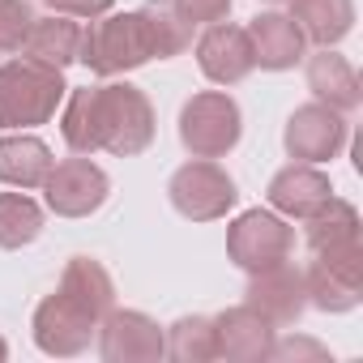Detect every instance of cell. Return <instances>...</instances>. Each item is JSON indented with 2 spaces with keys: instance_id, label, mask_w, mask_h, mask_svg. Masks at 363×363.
<instances>
[{
  "instance_id": "cell-14",
  "label": "cell",
  "mask_w": 363,
  "mask_h": 363,
  "mask_svg": "<svg viewBox=\"0 0 363 363\" xmlns=\"http://www.w3.org/2000/svg\"><path fill=\"white\" fill-rule=\"evenodd\" d=\"M274 346V325L252 312L248 303H235L214 316V354L227 363H261L269 359Z\"/></svg>"
},
{
  "instance_id": "cell-25",
  "label": "cell",
  "mask_w": 363,
  "mask_h": 363,
  "mask_svg": "<svg viewBox=\"0 0 363 363\" xmlns=\"http://www.w3.org/2000/svg\"><path fill=\"white\" fill-rule=\"evenodd\" d=\"M30 26H35L30 0H0V52H22Z\"/></svg>"
},
{
  "instance_id": "cell-1",
  "label": "cell",
  "mask_w": 363,
  "mask_h": 363,
  "mask_svg": "<svg viewBox=\"0 0 363 363\" xmlns=\"http://www.w3.org/2000/svg\"><path fill=\"white\" fill-rule=\"evenodd\" d=\"M60 137L73 154L107 150L116 158H137L154 141V107L133 82H103L69 90L60 103Z\"/></svg>"
},
{
  "instance_id": "cell-20",
  "label": "cell",
  "mask_w": 363,
  "mask_h": 363,
  "mask_svg": "<svg viewBox=\"0 0 363 363\" xmlns=\"http://www.w3.org/2000/svg\"><path fill=\"white\" fill-rule=\"evenodd\" d=\"M295 26L316 48H337L354 30V0H286Z\"/></svg>"
},
{
  "instance_id": "cell-28",
  "label": "cell",
  "mask_w": 363,
  "mask_h": 363,
  "mask_svg": "<svg viewBox=\"0 0 363 363\" xmlns=\"http://www.w3.org/2000/svg\"><path fill=\"white\" fill-rule=\"evenodd\" d=\"M52 5V13H69V18H103L116 0H43Z\"/></svg>"
},
{
  "instance_id": "cell-26",
  "label": "cell",
  "mask_w": 363,
  "mask_h": 363,
  "mask_svg": "<svg viewBox=\"0 0 363 363\" xmlns=\"http://www.w3.org/2000/svg\"><path fill=\"white\" fill-rule=\"evenodd\" d=\"M231 5H235V0H171L175 18L184 22L189 30H193V26H214V22H227Z\"/></svg>"
},
{
  "instance_id": "cell-5",
  "label": "cell",
  "mask_w": 363,
  "mask_h": 363,
  "mask_svg": "<svg viewBox=\"0 0 363 363\" xmlns=\"http://www.w3.org/2000/svg\"><path fill=\"white\" fill-rule=\"evenodd\" d=\"M167 197H171V206H175L179 218H189V223H214V218H227L235 210L240 189H235V179L214 158H193V162H184L171 175Z\"/></svg>"
},
{
  "instance_id": "cell-30",
  "label": "cell",
  "mask_w": 363,
  "mask_h": 363,
  "mask_svg": "<svg viewBox=\"0 0 363 363\" xmlns=\"http://www.w3.org/2000/svg\"><path fill=\"white\" fill-rule=\"evenodd\" d=\"M265 5H286V0H265Z\"/></svg>"
},
{
  "instance_id": "cell-19",
  "label": "cell",
  "mask_w": 363,
  "mask_h": 363,
  "mask_svg": "<svg viewBox=\"0 0 363 363\" xmlns=\"http://www.w3.org/2000/svg\"><path fill=\"white\" fill-rule=\"evenodd\" d=\"M77 48H82V26H77V18L52 13V18H35L30 35H26V43H22V56L65 73V69L77 60Z\"/></svg>"
},
{
  "instance_id": "cell-17",
  "label": "cell",
  "mask_w": 363,
  "mask_h": 363,
  "mask_svg": "<svg viewBox=\"0 0 363 363\" xmlns=\"http://www.w3.org/2000/svg\"><path fill=\"white\" fill-rule=\"evenodd\" d=\"M308 90L316 94V103H325L342 116L363 103V86H359L354 65L333 48H320L316 56H308Z\"/></svg>"
},
{
  "instance_id": "cell-11",
  "label": "cell",
  "mask_w": 363,
  "mask_h": 363,
  "mask_svg": "<svg viewBox=\"0 0 363 363\" xmlns=\"http://www.w3.org/2000/svg\"><path fill=\"white\" fill-rule=\"evenodd\" d=\"M99 354L107 363H158L167 354V333L137 308H111L99 320Z\"/></svg>"
},
{
  "instance_id": "cell-10",
  "label": "cell",
  "mask_w": 363,
  "mask_h": 363,
  "mask_svg": "<svg viewBox=\"0 0 363 363\" xmlns=\"http://www.w3.org/2000/svg\"><path fill=\"white\" fill-rule=\"evenodd\" d=\"M346 137H350L346 116L333 111V107H325V103H316V99L303 103V107H295L291 120H286V128H282L286 154L295 162H316V167L329 162V158H337L342 145H346Z\"/></svg>"
},
{
  "instance_id": "cell-16",
  "label": "cell",
  "mask_w": 363,
  "mask_h": 363,
  "mask_svg": "<svg viewBox=\"0 0 363 363\" xmlns=\"http://www.w3.org/2000/svg\"><path fill=\"white\" fill-rule=\"evenodd\" d=\"M244 30H248V43H252V60L269 73L295 69L308 56V39H303V30L295 26L291 13H257Z\"/></svg>"
},
{
  "instance_id": "cell-9",
  "label": "cell",
  "mask_w": 363,
  "mask_h": 363,
  "mask_svg": "<svg viewBox=\"0 0 363 363\" xmlns=\"http://www.w3.org/2000/svg\"><path fill=\"white\" fill-rule=\"evenodd\" d=\"M308 303L320 312H350L363 299V248L342 252H312V265L303 269Z\"/></svg>"
},
{
  "instance_id": "cell-27",
  "label": "cell",
  "mask_w": 363,
  "mask_h": 363,
  "mask_svg": "<svg viewBox=\"0 0 363 363\" xmlns=\"http://www.w3.org/2000/svg\"><path fill=\"white\" fill-rule=\"evenodd\" d=\"M325 354L329 350L320 342H308V337H286V342L274 337V346H269V359H325Z\"/></svg>"
},
{
  "instance_id": "cell-18",
  "label": "cell",
  "mask_w": 363,
  "mask_h": 363,
  "mask_svg": "<svg viewBox=\"0 0 363 363\" xmlns=\"http://www.w3.org/2000/svg\"><path fill=\"white\" fill-rule=\"evenodd\" d=\"M52 162H56V158H52L48 141L30 137L26 128L0 137V184L22 189V193H26V189H43Z\"/></svg>"
},
{
  "instance_id": "cell-15",
  "label": "cell",
  "mask_w": 363,
  "mask_h": 363,
  "mask_svg": "<svg viewBox=\"0 0 363 363\" xmlns=\"http://www.w3.org/2000/svg\"><path fill=\"white\" fill-rule=\"evenodd\" d=\"M329 197H333V184H329V175L316 162H291V167H282L269 179V189H265L269 210L282 214V218H299V223L308 214H316Z\"/></svg>"
},
{
  "instance_id": "cell-7",
  "label": "cell",
  "mask_w": 363,
  "mask_h": 363,
  "mask_svg": "<svg viewBox=\"0 0 363 363\" xmlns=\"http://www.w3.org/2000/svg\"><path fill=\"white\" fill-rule=\"evenodd\" d=\"M30 333H35V346L43 354H56V359H73L90 346V337L99 333V316L69 291H52L39 308H35V320H30Z\"/></svg>"
},
{
  "instance_id": "cell-6",
  "label": "cell",
  "mask_w": 363,
  "mask_h": 363,
  "mask_svg": "<svg viewBox=\"0 0 363 363\" xmlns=\"http://www.w3.org/2000/svg\"><path fill=\"white\" fill-rule=\"evenodd\" d=\"M295 252V227L274 214V210H244L231 227H227V257L244 269V274H261L274 269L282 261H291Z\"/></svg>"
},
{
  "instance_id": "cell-21",
  "label": "cell",
  "mask_w": 363,
  "mask_h": 363,
  "mask_svg": "<svg viewBox=\"0 0 363 363\" xmlns=\"http://www.w3.org/2000/svg\"><path fill=\"white\" fill-rule=\"evenodd\" d=\"M303 240L312 252H342V248H363L359 240V210L342 197H329L316 214L303 218Z\"/></svg>"
},
{
  "instance_id": "cell-12",
  "label": "cell",
  "mask_w": 363,
  "mask_h": 363,
  "mask_svg": "<svg viewBox=\"0 0 363 363\" xmlns=\"http://www.w3.org/2000/svg\"><path fill=\"white\" fill-rule=\"evenodd\" d=\"M248 291H244V303L252 312H261L274 329L282 325H295L308 308V286H303V269H295L291 261L274 265V269H261V274H248Z\"/></svg>"
},
{
  "instance_id": "cell-2",
  "label": "cell",
  "mask_w": 363,
  "mask_h": 363,
  "mask_svg": "<svg viewBox=\"0 0 363 363\" xmlns=\"http://www.w3.org/2000/svg\"><path fill=\"white\" fill-rule=\"evenodd\" d=\"M77 60L94 77H120V73H133V69L158 60V43H154L150 13L145 9H128V13L90 18V26L82 30Z\"/></svg>"
},
{
  "instance_id": "cell-22",
  "label": "cell",
  "mask_w": 363,
  "mask_h": 363,
  "mask_svg": "<svg viewBox=\"0 0 363 363\" xmlns=\"http://www.w3.org/2000/svg\"><path fill=\"white\" fill-rule=\"evenodd\" d=\"M60 291L77 295L99 320L116 308V282H111V274L103 269V261H94V257H73V261L65 265V274H60Z\"/></svg>"
},
{
  "instance_id": "cell-8",
  "label": "cell",
  "mask_w": 363,
  "mask_h": 363,
  "mask_svg": "<svg viewBox=\"0 0 363 363\" xmlns=\"http://www.w3.org/2000/svg\"><path fill=\"white\" fill-rule=\"evenodd\" d=\"M107 193H111V179L99 162H90V154L52 162L43 179V197L56 218H90L94 210H103Z\"/></svg>"
},
{
  "instance_id": "cell-13",
  "label": "cell",
  "mask_w": 363,
  "mask_h": 363,
  "mask_svg": "<svg viewBox=\"0 0 363 363\" xmlns=\"http://www.w3.org/2000/svg\"><path fill=\"white\" fill-rule=\"evenodd\" d=\"M197 65H201V73H206L214 86H240V82L257 69L248 30H244V26H231V22L206 26V35L197 39Z\"/></svg>"
},
{
  "instance_id": "cell-29",
  "label": "cell",
  "mask_w": 363,
  "mask_h": 363,
  "mask_svg": "<svg viewBox=\"0 0 363 363\" xmlns=\"http://www.w3.org/2000/svg\"><path fill=\"white\" fill-rule=\"evenodd\" d=\"M0 359H9V342L5 337H0Z\"/></svg>"
},
{
  "instance_id": "cell-3",
  "label": "cell",
  "mask_w": 363,
  "mask_h": 363,
  "mask_svg": "<svg viewBox=\"0 0 363 363\" xmlns=\"http://www.w3.org/2000/svg\"><path fill=\"white\" fill-rule=\"evenodd\" d=\"M69 86L60 69H48L39 60H5L0 65V128L5 133H22V128H39L48 124L60 103H65Z\"/></svg>"
},
{
  "instance_id": "cell-24",
  "label": "cell",
  "mask_w": 363,
  "mask_h": 363,
  "mask_svg": "<svg viewBox=\"0 0 363 363\" xmlns=\"http://www.w3.org/2000/svg\"><path fill=\"white\" fill-rule=\"evenodd\" d=\"M167 354L179 363H210L214 354V316H179L167 329Z\"/></svg>"
},
{
  "instance_id": "cell-4",
  "label": "cell",
  "mask_w": 363,
  "mask_h": 363,
  "mask_svg": "<svg viewBox=\"0 0 363 363\" xmlns=\"http://www.w3.org/2000/svg\"><path fill=\"white\" fill-rule=\"evenodd\" d=\"M244 116L227 90H201L179 107V145L193 158H223L240 145Z\"/></svg>"
},
{
  "instance_id": "cell-23",
  "label": "cell",
  "mask_w": 363,
  "mask_h": 363,
  "mask_svg": "<svg viewBox=\"0 0 363 363\" xmlns=\"http://www.w3.org/2000/svg\"><path fill=\"white\" fill-rule=\"evenodd\" d=\"M43 235V210L35 197L18 193H0V248H26Z\"/></svg>"
}]
</instances>
